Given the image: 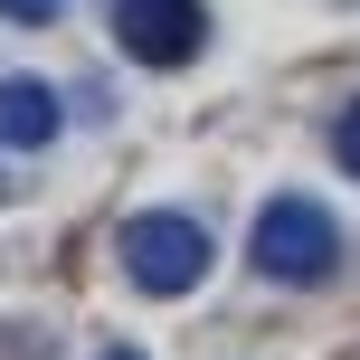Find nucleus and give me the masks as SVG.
Segmentation results:
<instances>
[{
    "label": "nucleus",
    "mask_w": 360,
    "mask_h": 360,
    "mask_svg": "<svg viewBox=\"0 0 360 360\" xmlns=\"http://www.w3.org/2000/svg\"><path fill=\"white\" fill-rule=\"evenodd\" d=\"M114 38L143 67H190L209 48V10L199 0H114Z\"/></svg>",
    "instance_id": "nucleus-3"
},
{
    "label": "nucleus",
    "mask_w": 360,
    "mask_h": 360,
    "mask_svg": "<svg viewBox=\"0 0 360 360\" xmlns=\"http://www.w3.org/2000/svg\"><path fill=\"white\" fill-rule=\"evenodd\" d=\"M57 124H67V105H57L48 76H0V152H38V143H57Z\"/></svg>",
    "instance_id": "nucleus-4"
},
{
    "label": "nucleus",
    "mask_w": 360,
    "mask_h": 360,
    "mask_svg": "<svg viewBox=\"0 0 360 360\" xmlns=\"http://www.w3.org/2000/svg\"><path fill=\"white\" fill-rule=\"evenodd\" d=\"M124 275L143 294H190L199 275H209V228L180 218V209H143L124 228Z\"/></svg>",
    "instance_id": "nucleus-2"
},
{
    "label": "nucleus",
    "mask_w": 360,
    "mask_h": 360,
    "mask_svg": "<svg viewBox=\"0 0 360 360\" xmlns=\"http://www.w3.org/2000/svg\"><path fill=\"white\" fill-rule=\"evenodd\" d=\"M10 190H19V180H10V171H0V199H10Z\"/></svg>",
    "instance_id": "nucleus-7"
},
{
    "label": "nucleus",
    "mask_w": 360,
    "mask_h": 360,
    "mask_svg": "<svg viewBox=\"0 0 360 360\" xmlns=\"http://www.w3.org/2000/svg\"><path fill=\"white\" fill-rule=\"evenodd\" d=\"M247 256H256V275H275V285H323V275L342 266V218H332L323 199H304V190H275L266 209H256Z\"/></svg>",
    "instance_id": "nucleus-1"
},
{
    "label": "nucleus",
    "mask_w": 360,
    "mask_h": 360,
    "mask_svg": "<svg viewBox=\"0 0 360 360\" xmlns=\"http://www.w3.org/2000/svg\"><path fill=\"white\" fill-rule=\"evenodd\" d=\"M105 360H143V351H105Z\"/></svg>",
    "instance_id": "nucleus-8"
},
{
    "label": "nucleus",
    "mask_w": 360,
    "mask_h": 360,
    "mask_svg": "<svg viewBox=\"0 0 360 360\" xmlns=\"http://www.w3.org/2000/svg\"><path fill=\"white\" fill-rule=\"evenodd\" d=\"M0 19H10V29H48L57 0H0Z\"/></svg>",
    "instance_id": "nucleus-6"
},
{
    "label": "nucleus",
    "mask_w": 360,
    "mask_h": 360,
    "mask_svg": "<svg viewBox=\"0 0 360 360\" xmlns=\"http://www.w3.org/2000/svg\"><path fill=\"white\" fill-rule=\"evenodd\" d=\"M332 162L360 180V105H342V124H332Z\"/></svg>",
    "instance_id": "nucleus-5"
}]
</instances>
